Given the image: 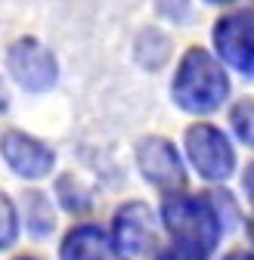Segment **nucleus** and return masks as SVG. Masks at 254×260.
<instances>
[{"mask_svg": "<svg viewBox=\"0 0 254 260\" xmlns=\"http://www.w3.org/2000/svg\"><path fill=\"white\" fill-rule=\"evenodd\" d=\"M242 192H245V199H248V205L254 211V161L242 171Z\"/></svg>", "mask_w": 254, "mask_h": 260, "instance_id": "obj_17", "label": "nucleus"}, {"mask_svg": "<svg viewBox=\"0 0 254 260\" xmlns=\"http://www.w3.org/2000/svg\"><path fill=\"white\" fill-rule=\"evenodd\" d=\"M230 96H233V81L224 59L208 47L183 50L171 78V100L180 112L208 118L224 109Z\"/></svg>", "mask_w": 254, "mask_h": 260, "instance_id": "obj_1", "label": "nucleus"}, {"mask_svg": "<svg viewBox=\"0 0 254 260\" xmlns=\"http://www.w3.org/2000/svg\"><path fill=\"white\" fill-rule=\"evenodd\" d=\"M211 44L227 69L254 81V7L220 16L211 25Z\"/></svg>", "mask_w": 254, "mask_h": 260, "instance_id": "obj_5", "label": "nucleus"}, {"mask_svg": "<svg viewBox=\"0 0 254 260\" xmlns=\"http://www.w3.org/2000/svg\"><path fill=\"white\" fill-rule=\"evenodd\" d=\"M59 260H124L112 230L100 223H75L59 242Z\"/></svg>", "mask_w": 254, "mask_h": 260, "instance_id": "obj_9", "label": "nucleus"}, {"mask_svg": "<svg viewBox=\"0 0 254 260\" xmlns=\"http://www.w3.org/2000/svg\"><path fill=\"white\" fill-rule=\"evenodd\" d=\"M13 260H41V257H35V254H19V257H13Z\"/></svg>", "mask_w": 254, "mask_h": 260, "instance_id": "obj_22", "label": "nucleus"}, {"mask_svg": "<svg viewBox=\"0 0 254 260\" xmlns=\"http://www.w3.org/2000/svg\"><path fill=\"white\" fill-rule=\"evenodd\" d=\"M158 217H162L165 233L183 245L193 248L199 254H214L224 233L230 230L220 208L214 205L211 192H171L162 199V208H158Z\"/></svg>", "mask_w": 254, "mask_h": 260, "instance_id": "obj_2", "label": "nucleus"}, {"mask_svg": "<svg viewBox=\"0 0 254 260\" xmlns=\"http://www.w3.org/2000/svg\"><path fill=\"white\" fill-rule=\"evenodd\" d=\"M202 4H208V7H236L239 0H202Z\"/></svg>", "mask_w": 254, "mask_h": 260, "instance_id": "obj_20", "label": "nucleus"}, {"mask_svg": "<svg viewBox=\"0 0 254 260\" xmlns=\"http://www.w3.org/2000/svg\"><path fill=\"white\" fill-rule=\"evenodd\" d=\"M171 53H174V47H171V38L165 35L162 28H143L140 35L134 38V59H137V65L140 69H146V72H158V69H165V65L171 62Z\"/></svg>", "mask_w": 254, "mask_h": 260, "instance_id": "obj_11", "label": "nucleus"}, {"mask_svg": "<svg viewBox=\"0 0 254 260\" xmlns=\"http://www.w3.org/2000/svg\"><path fill=\"white\" fill-rule=\"evenodd\" d=\"M155 260H208V254H199V251H193V248H183V245H168V248H162L155 254Z\"/></svg>", "mask_w": 254, "mask_h": 260, "instance_id": "obj_16", "label": "nucleus"}, {"mask_svg": "<svg viewBox=\"0 0 254 260\" xmlns=\"http://www.w3.org/2000/svg\"><path fill=\"white\" fill-rule=\"evenodd\" d=\"M230 130L245 149H254V100L251 96L236 100L230 106Z\"/></svg>", "mask_w": 254, "mask_h": 260, "instance_id": "obj_14", "label": "nucleus"}, {"mask_svg": "<svg viewBox=\"0 0 254 260\" xmlns=\"http://www.w3.org/2000/svg\"><path fill=\"white\" fill-rule=\"evenodd\" d=\"M183 152L186 161L205 183H227L236 174V146L224 127L211 121H196L183 130Z\"/></svg>", "mask_w": 254, "mask_h": 260, "instance_id": "obj_3", "label": "nucleus"}, {"mask_svg": "<svg viewBox=\"0 0 254 260\" xmlns=\"http://www.w3.org/2000/svg\"><path fill=\"white\" fill-rule=\"evenodd\" d=\"M245 230H248V239H251V245H254V217L245 223Z\"/></svg>", "mask_w": 254, "mask_h": 260, "instance_id": "obj_21", "label": "nucleus"}, {"mask_svg": "<svg viewBox=\"0 0 254 260\" xmlns=\"http://www.w3.org/2000/svg\"><path fill=\"white\" fill-rule=\"evenodd\" d=\"M22 236V208L13 195L0 189V251H10Z\"/></svg>", "mask_w": 254, "mask_h": 260, "instance_id": "obj_13", "label": "nucleus"}, {"mask_svg": "<svg viewBox=\"0 0 254 260\" xmlns=\"http://www.w3.org/2000/svg\"><path fill=\"white\" fill-rule=\"evenodd\" d=\"M251 7H254V0H251Z\"/></svg>", "mask_w": 254, "mask_h": 260, "instance_id": "obj_23", "label": "nucleus"}, {"mask_svg": "<svg viewBox=\"0 0 254 260\" xmlns=\"http://www.w3.org/2000/svg\"><path fill=\"white\" fill-rule=\"evenodd\" d=\"M158 223L155 211L146 202H124L112 214V239L124 257H146L158 245Z\"/></svg>", "mask_w": 254, "mask_h": 260, "instance_id": "obj_8", "label": "nucleus"}, {"mask_svg": "<svg viewBox=\"0 0 254 260\" xmlns=\"http://www.w3.org/2000/svg\"><path fill=\"white\" fill-rule=\"evenodd\" d=\"M158 19H168L174 25H186L193 16V0H155Z\"/></svg>", "mask_w": 254, "mask_h": 260, "instance_id": "obj_15", "label": "nucleus"}, {"mask_svg": "<svg viewBox=\"0 0 254 260\" xmlns=\"http://www.w3.org/2000/svg\"><path fill=\"white\" fill-rule=\"evenodd\" d=\"M7 72L10 78L31 96L50 93L59 81V59L56 53L35 35H22L7 47Z\"/></svg>", "mask_w": 254, "mask_h": 260, "instance_id": "obj_4", "label": "nucleus"}, {"mask_svg": "<svg viewBox=\"0 0 254 260\" xmlns=\"http://www.w3.org/2000/svg\"><path fill=\"white\" fill-rule=\"evenodd\" d=\"M220 260H254V251H245V248H236L230 254H224Z\"/></svg>", "mask_w": 254, "mask_h": 260, "instance_id": "obj_19", "label": "nucleus"}, {"mask_svg": "<svg viewBox=\"0 0 254 260\" xmlns=\"http://www.w3.org/2000/svg\"><path fill=\"white\" fill-rule=\"evenodd\" d=\"M19 208H22V223H25V233L31 239H47L56 233V208L50 202V195L41 192V189H25L22 199H19Z\"/></svg>", "mask_w": 254, "mask_h": 260, "instance_id": "obj_10", "label": "nucleus"}, {"mask_svg": "<svg viewBox=\"0 0 254 260\" xmlns=\"http://www.w3.org/2000/svg\"><path fill=\"white\" fill-rule=\"evenodd\" d=\"M0 158L19 180H47L56 171V149L28 130H4L0 134Z\"/></svg>", "mask_w": 254, "mask_h": 260, "instance_id": "obj_7", "label": "nucleus"}, {"mask_svg": "<svg viewBox=\"0 0 254 260\" xmlns=\"http://www.w3.org/2000/svg\"><path fill=\"white\" fill-rule=\"evenodd\" d=\"M137 171L162 195L183 192L186 183H189L186 161H183L180 149L168 137H158V134H149L137 143Z\"/></svg>", "mask_w": 254, "mask_h": 260, "instance_id": "obj_6", "label": "nucleus"}, {"mask_svg": "<svg viewBox=\"0 0 254 260\" xmlns=\"http://www.w3.org/2000/svg\"><path fill=\"white\" fill-rule=\"evenodd\" d=\"M10 103H13V96H10V87H7L4 75H0V115H7V112H10Z\"/></svg>", "mask_w": 254, "mask_h": 260, "instance_id": "obj_18", "label": "nucleus"}, {"mask_svg": "<svg viewBox=\"0 0 254 260\" xmlns=\"http://www.w3.org/2000/svg\"><path fill=\"white\" fill-rule=\"evenodd\" d=\"M56 202H59V208L66 211V214H72V217H84V214H90L93 211V195H90V189L75 177V174H62V177H56Z\"/></svg>", "mask_w": 254, "mask_h": 260, "instance_id": "obj_12", "label": "nucleus"}]
</instances>
